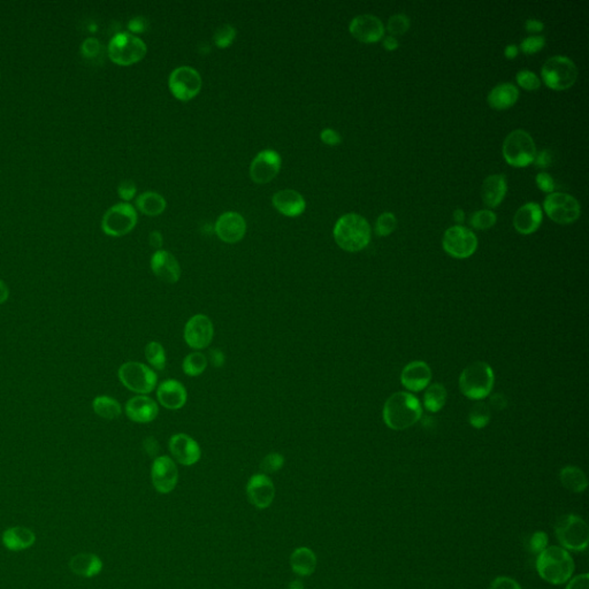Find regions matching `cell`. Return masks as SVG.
Segmentation results:
<instances>
[{
	"label": "cell",
	"instance_id": "6da1fadb",
	"mask_svg": "<svg viewBox=\"0 0 589 589\" xmlns=\"http://www.w3.org/2000/svg\"><path fill=\"white\" fill-rule=\"evenodd\" d=\"M422 415V404L412 394L399 391L384 403V422L394 431L408 429L418 422Z\"/></svg>",
	"mask_w": 589,
	"mask_h": 589
},
{
	"label": "cell",
	"instance_id": "7a4b0ae2",
	"mask_svg": "<svg viewBox=\"0 0 589 589\" xmlns=\"http://www.w3.org/2000/svg\"><path fill=\"white\" fill-rule=\"evenodd\" d=\"M536 570L545 581L559 586L567 583L574 576V558L567 549L551 545L538 555Z\"/></svg>",
	"mask_w": 589,
	"mask_h": 589
},
{
	"label": "cell",
	"instance_id": "3957f363",
	"mask_svg": "<svg viewBox=\"0 0 589 589\" xmlns=\"http://www.w3.org/2000/svg\"><path fill=\"white\" fill-rule=\"evenodd\" d=\"M371 226L364 216L349 213L336 221L334 240L342 250L358 252L371 241Z\"/></svg>",
	"mask_w": 589,
	"mask_h": 589
},
{
	"label": "cell",
	"instance_id": "277c9868",
	"mask_svg": "<svg viewBox=\"0 0 589 589\" xmlns=\"http://www.w3.org/2000/svg\"><path fill=\"white\" fill-rule=\"evenodd\" d=\"M493 368L484 361L469 365L460 377V388L467 399L480 401L491 393L494 387Z\"/></svg>",
	"mask_w": 589,
	"mask_h": 589
},
{
	"label": "cell",
	"instance_id": "5b68a950",
	"mask_svg": "<svg viewBox=\"0 0 589 589\" xmlns=\"http://www.w3.org/2000/svg\"><path fill=\"white\" fill-rule=\"evenodd\" d=\"M555 533L562 548L585 551L589 543V527L586 522L574 513L561 517L555 526Z\"/></svg>",
	"mask_w": 589,
	"mask_h": 589
},
{
	"label": "cell",
	"instance_id": "8992f818",
	"mask_svg": "<svg viewBox=\"0 0 589 589\" xmlns=\"http://www.w3.org/2000/svg\"><path fill=\"white\" fill-rule=\"evenodd\" d=\"M146 44L130 32H119L108 43V57L119 66H131L144 59Z\"/></svg>",
	"mask_w": 589,
	"mask_h": 589
},
{
	"label": "cell",
	"instance_id": "52a82bcc",
	"mask_svg": "<svg viewBox=\"0 0 589 589\" xmlns=\"http://www.w3.org/2000/svg\"><path fill=\"white\" fill-rule=\"evenodd\" d=\"M502 153L509 165L526 167L534 162L536 155V143L525 130H513L504 140Z\"/></svg>",
	"mask_w": 589,
	"mask_h": 589
},
{
	"label": "cell",
	"instance_id": "ba28073f",
	"mask_svg": "<svg viewBox=\"0 0 589 589\" xmlns=\"http://www.w3.org/2000/svg\"><path fill=\"white\" fill-rule=\"evenodd\" d=\"M121 384L138 395H148L155 390L158 377L153 368L140 361H128L117 372Z\"/></svg>",
	"mask_w": 589,
	"mask_h": 589
},
{
	"label": "cell",
	"instance_id": "9c48e42d",
	"mask_svg": "<svg viewBox=\"0 0 589 589\" xmlns=\"http://www.w3.org/2000/svg\"><path fill=\"white\" fill-rule=\"evenodd\" d=\"M541 77L545 86L552 90H567L576 83L578 70L570 58L556 56L542 66Z\"/></svg>",
	"mask_w": 589,
	"mask_h": 589
},
{
	"label": "cell",
	"instance_id": "30bf717a",
	"mask_svg": "<svg viewBox=\"0 0 589 589\" xmlns=\"http://www.w3.org/2000/svg\"><path fill=\"white\" fill-rule=\"evenodd\" d=\"M137 224L136 209L129 203H119L108 209L103 216L102 228L112 238L129 234Z\"/></svg>",
	"mask_w": 589,
	"mask_h": 589
},
{
	"label": "cell",
	"instance_id": "8fae6325",
	"mask_svg": "<svg viewBox=\"0 0 589 589\" xmlns=\"http://www.w3.org/2000/svg\"><path fill=\"white\" fill-rule=\"evenodd\" d=\"M543 209L547 216L559 225L574 224L581 216L579 202L564 193H549L543 202Z\"/></svg>",
	"mask_w": 589,
	"mask_h": 589
},
{
	"label": "cell",
	"instance_id": "7c38bea8",
	"mask_svg": "<svg viewBox=\"0 0 589 589\" xmlns=\"http://www.w3.org/2000/svg\"><path fill=\"white\" fill-rule=\"evenodd\" d=\"M442 245L449 256L465 259L477 251L478 238L472 231L464 226H453L444 233Z\"/></svg>",
	"mask_w": 589,
	"mask_h": 589
},
{
	"label": "cell",
	"instance_id": "4fadbf2b",
	"mask_svg": "<svg viewBox=\"0 0 589 589\" xmlns=\"http://www.w3.org/2000/svg\"><path fill=\"white\" fill-rule=\"evenodd\" d=\"M168 88L171 95L181 102H189L202 89V77L196 70L189 66L178 67L168 79Z\"/></svg>",
	"mask_w": 589,
	"mask_h": 589
},
{
	"label": "cell",
	"instance_id": "5bb4252c",
	"mask_svg": "<svg viewBox=\"0 0 589 589\" xmlns=\"http://www.w3.org/2000/svg\"><path fill=\"white\" fill-rule=\"evenodd\" d=\"M151 480L155 491L160 494H169L174 491L179 482V469L175 460L168 456L155 458L151 467Z\"/></svg>",
	"mask_w": 589,
	"mask_h": 589
},
{
	"label": "cell",
	"instance_id": "9a60e30c",
	"mask_svg": "<svg viewBox=\"0 0 589 589\" xmlns=\"http://www.w3.org/2000/svg\"><path fill=\"white\" fill-rule=\"evenodd\" d=\"M214 335L212 321L205 314H195L184 327V341L195 350H203L211 344Z\"/></svg>",
	"mask_w": 589,
	"mask_h": 589
},
{
	"label": "cell",
	"instance_id": "2e32d148",
	"mask_svg": "<svg viewBox=\"0 0 589 589\" xmlns=\"http://www.w3.org/2000/svg\"><path fill=\"white\" fill-rule=\"evenodd\" d=\"M282 160L274 150H264L254 157L250 165V178L257 184H266L276 179L281 169Z\"/></svg>",
	"mask_w": 589,
	"mask_h": 589
},
{
	"label": "cell",
	"instance_id": "e0dca14e",
	"mask_svg": "<svg viewBox=\"0 0 589 589\" xmlns=\"http://www.w3.org/2000/svg\"><path fill=\"white\" fill-rule=\"evenodd\" d=\"M247 496L249 502L259 510L271 507L276 498V487L268 475H252L247 481Z\"/></svg>",
	"mask_w": 589,
	"mask_h": 589
},
{
	"label": "cell",
	"instance_id": "ac0fdd59",
	"mask_svg": "<svg viewBox=\"0 0 589 589\" xmlns=\"http://www.w3.org/2000/svg\"><path fill=\"white\" fill-rule=\"evenodd\" d=\"M168 449L174 460L183 466H193L200 462L202 450L196 440L189 435L179 433L173 435L168 442Z\"/></svg>",
	"mask_w": 589,
	"mask_h": 589
},
{
	"label": "cell",
	"instance_id": "d6986e66",
	"mask_svg": "<svg viewBox=\"0 0 589 589\" xmlns=\"http://www.w3.org/2000/svg\"><path fill=\"white\" fill-rule=\"evenodd\" d=\"M349 30L356 39L363 43H375L384 35V26L377 16L363 14L352 19Z\"/></svg>",
	"mask_w": 589,
	"mask_h": 589
},
{
	"label": "cell",
	"instance_id": "ffe728a7",
	"mask_svg": "<svg viewBox=\"0 0 589 589\" xmlns=\"http://www.w3.org/2000/svg\"><path fill=\"white\" fill-rule=\"evenodd\" d=\"M216 233L222 242L238 243L247 233V222L238 212H225L216 222Z\"/></svg>",
	"mask_w": 589,
	"mask_h": 589
},
{
	"label": "cell",
	"instance_id": "44dd1931",
	"mask_svg": "<svg viewBox=\"0 0 589 589\" xmlns=\"http://www.w3.org/2000/svg\"><path fill=\"white\" fill-rule=\"evenodd\" d=\"M151 269L160 281L174 285L180 280L181 267L178 259L171 252L157 250L151 257Z\"/></svg>",
	"mask_w": 589,
	"mask_h": 589
},
{
	"label": "cell",
	"instance_id": "7402d4cb",
	"mask_svg": "<svg viewBox=\"0 0 589 589\" xmlns=\"http://www.w3.org/2000/svg\"><path fill=\"white\" fill-rule=\"evenodd\" d=\"M432 380L431 368L425 361H415L406 365L401 374V382L410 391H422Z\"/></svg>",
	"mask_w": 589,
	"mask_h": 589
},
{
	"label": "cell",
	"instance_id": "603a6c76",
	"mask_svg": "<svg viewBox=\"0 0 589 589\" xmlns=\"http://www.w3.org/2000/svg\"><path fill=\"white\" fill-rule=\"evenodd\" d=\"M126 415L134 422L148 424L158 417L159 406L155 401L146 395H138L128 401Z\"/></svg>",
	"mask_w": 589,
	"mask_h": 589
},
{
	"label": "cell",
	"instance_id": "cb8c5ba5",
	"mask_svg": "<svg viewBox=\"0 0 589 589\" xmlns=\"http://www.w3.org/2000/svg\"><path fill=\"white\" fill-rule=\"evenodd\" d=\"M157 397L160 404L168 410H180L187 403V389L180 381L168 379L159 384Z\"/></svg>",
	"mask_w": 589,
	"mask_h": 589
},
{
	"label": "cell",
	"instance_id": "d4e9b609",
	"mask_svg": "<svg viewBox=\"0 0 589 589\" xmlns=\"http://www.w3.org/2000/svg\"><path fill=\"white\" fill-rule=\"evenodd\" d=\"M542 222V209L538 204L529 203L522 206L513 216V227L519 234L536 233Z\"/></svg>",
	"mask_w": 589,
	"mask_h": 589
},
{
	"label": "cell",
	"instance_id": "484cf974",
	"mask_svg": "<svg viewBox=\"0 0 589 589\" xmlns=\"http://www.w3.org/2000/svg\"><path fill=\"white\" fill-rule=\"evenodd\" d=\"M273 206L278 209V212L283 216H301L306 209L304 197L297 191L285 189L274 193L272 197Z\"/></svg>",
	"mask_w": 589,
	"mask_h": 589
},
{
	"label": "cell",
	"instance_id": "4316f807",
	"mask_svg": "<svg viewBox=\"0 0 589 589\" xmlns=\"http://www.w3.org/2000/svg\"><path fill=\"white\" fill-rule=\"evenodd\" d=\"M507 179L503 174L488 176L482 184V200L488 207H498L507 195Z\"/></svg>",
	"mask_w": 589,
	"mask_h": 589
},
{
	"label": "cell",
	"instance_id": "83f0119b",
	"mask_svg": "<svg viewBox=\"0 0 589 589\" xmlns=\"http://www.w3.org/2000/svg\"><path fill=\"white\" fill-rule=\"evenodd\" d=\"M519 98V90L511 83H502L495 86L488 95L487 102L494 110H507L516 104Z\"/></svg>",
	"mask_w": 589,
	"mask_h": 589
},
{
	"label": "cell",
	"instance_id": "f1b7e54d",
	"mask_svg": "<svg viewBox=\"0 0 589 589\" xmlns=\"http://www.w3.org/2000/svg\"><path fill=\"white\" fill-rule=\"evenodd\" d=\"M318 558L312 549L299 547L290 555V567L298 576H310L317 569Z\"/></svg>",
	"mask_w": 589,
	"mask_h": 589
},
{
	"label": "cell",
	"instance_id": "f546056e",
	"mask_svg": "<svg viewBox=\"0 0 589 589\" xmlns=\"http://www.w3.org/2000/svg\"><path fill=\"white\" fill-rule=\"evenodd\" d=\"M70 570L74 574L84 578H92L101 574L103 569V562L95 554L81 552L74 556L70 562Z\"/></svg>",
	"mask_w": 589,
	"mask_h": 589
},
{
	"label": "cell",
	"instance_id": "4dcf8cb0",
	"mask_svg": "<svg viewBox=\"0 0 589 589\" xmlns=\"http://www.w3.org/2000/svg\"><path fill=\"white\" fill-rule=\"evenodd\" d=\"M36 541V536L27 527L16 526L4 532L3 542L7 549L12 551L25 550L32 547Z\"/></svg>",
	"mask_w": 589,
	"mask_h": 589
},
{
	"label": "cell",
	"instance_id": "1f68e13d",
	"mask_svg": "<svg viewBox=\"0 0 589 589\" xmlns=\"http://www.w3.org/2000/svg\"><path fill=\"white\" fill-rule=\"evenodd\" d=\"M562 485L572 493H583L588 487V480L583 470L576 466H567L559 473Z\"/></svg>",
	"mask_w": 589,
	"mask_h": 589
},
{
	"label": "cell",
	"instance_id": "d6a6232c",
	"mask_svg": "<svg viewBox=\"0 0 589 589\" xmlns=\"http://www.w3.org/2000/svg\"><path fill=\"white\" fill-rule=\"evenodd\" d=\"M137 209L145 216H155L162 214L166 209V200L162 195L155 191H146L137 197Z\"/></svg>",
	"mask_w": 589,
	"mask_h": 589
},
{
	"label": "cell",
	"instance_id": "836d02e7",
	"mask_svg": "<svg viewBox=\"0 0 589 589\" xmlns=\"http://www.w3.org/2000/svg\"><path fill=\"white\" fill-rule=\"evenodd\" d=\"M92 409L95 411L96 415H99L101 418L108 419V420H115L119 418L121 413H122V408H121L120 403L117 402V399L111 396H97L92 402Z\"/></svg>",
	"mask_w": 589,
	"mask_h": 589
},
{
	"label": "cell",
	"instance_id": "e575fe53",
	"mask_svg": "<svg viewBox=\"0 0 589 589\" xmlns=\"http://www.w3.org/2000/svg\"><path fill=\"white\" fill-rule=\"evenodd\" d=\"M447 389L441 384H432L424 395V406L427 411L439 412L447 402Z\"/></svg>",
	"mask_w": 589,
	"mask_h": 589
},
{
	"label": "cell",
	"instance_id": "d590c367",
	"mask_svg": "<svg viewBox=\"0 0 589 589\" xmlns=\"http://www.w3.org/2000/svg\"><path fill=\"white\" fill-rule=\"evenodd\" d=\"M207 368V358L202 352H193L183 359L182 370L188 377H200Z\"/></svg>",
	"mask_w": 589,
	"mask_h": 589
},
{
	"label": "cell",
	"instance_id": "8d00e7d4",
	"mask_svg": "<svg viewBox=\"0 0 589 589\" xmlns=\"http://www.w3.org/2000/svg\"><path fill=\"white\" fill-rule=\"evenodd\" d=\"M144 352H145L146 361H148L151 368H155L157 371L165 370L167 357H166L165 349L160 343L155 342V341L148 343Z\"/></svg>",
	"mask_w": 589,
	"mask_h": 589
},
{
	"label": "cell",
	"instance_id": "74e56055",
	"mask_svg": "<svg viewBox=\"0 0 589 589\" xmlns=\"http://www.w3.org/2000/svg\"><path fill=\"white\" fill-rule=\"evenodd\" d=\"M496 220H498V216L493 211L481 209V211H475L473 213L470 218V225L478 231H486V229L491 228L496 224Z\"/></svg>",
	"mask_w": 589,
	"mask_h": 589
},
{
	"label": "cell",
	"instance_id": "f35d334b",
	"mask_svg": "<svg viewBox=\"0 0 589 589\" xmlns=\"http://www.w3.org/2000/svg\"><path fill=\"white\" fill-rule=\"evenodd\" d=\"M410 28L409 16L404 14H396L388 20L387 30L389 32L391 37L394 36H402L406 34Z\"/></svg>",
	"mask_w": 589,
	"mask_h": 589
},
{
	"label": "cell",
	"instance_id": "ab89813d",
	"mask_svg": "<svg viewBox=\"0 0 589 589\" xmlns=\"http://www.w3.org/2000/svg\"><path fill=\"white\" fill-rule=\"evenodd\" d=\"M396 216L393 213L384 212L379 216L375 222V233L379 236H388L396 228Z\"/></svg>",
	"mask_w": 589,
	"mask_h": 589
},
{
	"label": "cell",
	"instance_id": "60d3db41",
	"mask_svg": "<svg viewBox=\"0 0 589 589\" xmlns=\"http://www.w3.org/2000/svg\"><path fill=\"white\" fill-rule=\"evenodd\" d=\"M236 37V29L229 25L219 27L214 34V44L220 48H229Z\"/></svg>",
	"mask_w": 589,
	"mask_h": 589
},
{
	"label": "cell",
	"instance_id": "b9f144b4",
	"mask_svg": "<svg viewBox=\"0 0 589 589\" xmlns=\"http://www.w3.org/2000/svg\"><path fill=\"white\" fill-rule=\"evenodd\" d=\"M283 465H285V457L282 456L281 453H272L264 457L260 462V469L264 474L267 475L278 472L283 467Z\"/></svg>",
	"mask_w": 589,
	"mask_h": 589
},
{
	"label": "cell",
	"instance_id": "7bdbcfd3",
	"mask_svg": "<svg viewBox=\"0 0 589 589\" xmlns=\"http://www.w3.org/2000/svg\"><path fill=\"white\" fill-rule=\"evenodd\" d=\"M491 418V413L488 411V408L484 403H479L473 408L472 411L470 413V422L475 428H484L486 425L489 422Z\"/></svg>",
	"mask_w": 589,
	"mask_h": 589
},
{
	"label": "cell",
	"instance_id": "ee69618b",
	"mask_svg": "<svg viewBox=\"0 0 589 589\" xmlns=\"http://www.w3.org/2000/svg\"><path fill=\"white\" fill-rule=\"evenodd\" d=\"M516 79L517 83L523 89L529 90V91H534L541 86V81L531 70H520L519 73L517 74Z\"/></svg>",
	"mask_w": 589,
	"mask_h": 589
},
{
	"label": "cell",
	"instance_id": "f6af8a7d",
	"mask_svg": "<svg viewBox=\"0 0 589 589\" xmlns=\"http://www.w3.org/2000/svg\"><path fill=\"white\" fill-rule=\"evenodd\" d=\"M549 538L547 533L538 531L529 536L527 548L532 554H541L542 551L548 548Z\"/></svg>",
	"mask_w": 589,
	"mask_h": 589
},
{
	"label": "cell",
	"instance_id": "bcb514c9",
	"mask_svg": "<svg viewBox=\"0 0 589 589\" xmlns=\"http://www.w3.org/2000/svg\"><path fill=\"white\" fill-rule=\"evenodd\" d=\"M545 39L542 36H529L527 39H524L520 44L522 51L526 54L536 53V52L541 51L542 48H545Z\"/></svg>",
	"mask_w": 589,
	"mask_h": 589
},
{
	"label": "cell",
	"instance_id": "7dc6e473",
	"mask_svg": "<svg viewBox=\"0 0 589 589\" xmlns=\"http://www.w3.org/2000/svg\"><path fill=\"white\" fill-rule=\"evenodd\" d=\"M102 51V45L98 39H88L81 45V52L86 58H95Z\"/></svg>",
	"mask_w": 589,
	"mask_h": 589
},
{
	"label": "cell",
	"instance_id": "c3c4849f",
	"mask_svg": "<svg viewBox=\"0 0 589 589\" xmlns=\"http://www.w3.org/2000/svg\"><path fill=\"white\" fill-rule=\"evenodd\" d=\"M136 186L133 181L130 180L122 181L117 187V193L121 197V200H124V202H129V200H133L136 195Z\"/></svg>",
	"mask_w": 589,
	"mask_h": 589
},
{
	"label": "cell",
	"instance_id": "681fc988",
	"mask_svg": "<svg viewBox=\"0 0 589 589\" xmlns=\"http://www.w3.org/2000/svg\"><path fill=\"white\" fill-rule=\"evenodd\" d=\"M489 589H523L518 581L510 576H498L491 581Z\"/></svg>",
	"mask_w": 589,
	"mask_h": 589
},
{
	"label": "cell",
	"instance_id": "f907efd6",
	"mask_svg": "<svg viewBox=\"0 0 589 589\" xmlns=\"http://www.w3.org/2000/svg\"><path fill=\"white\" fill-rule=\"evenodd\" d=\"M536 181L540 190L547 193H554L555 181L548 173H540V174L536 175Z\"/></svg>",
	"mask_w": 589,
	"mask_h": 589
},
{
	"label": "cell",
	"instance_id": "816d5d0a",
	"mask_svg": "<svg viewBox=\"0 0 589 589\" xmlns=\"http://www.w3.org/2000/svg\"><path fill=\"white\" fill-rule=\"evenodd\" d=\"M321 138L325 144L330 146L339 145L341 141H342L341 135L337 131H335V130L330 129V128H326V129H323L321 131Z\"/></svg>",
	"mask_w": 589,
	"mask_h": 589
},
{
	"label": "cell",
	"instance_id": "f5cc1de1",
	"mask_svg": "<svg viewBox=\"0 0 589 589\" xmlns=\"http://www.w3.org/2000/svg\"><path fill=\"white\" fill-rule=\"evenodd\" d=\"M567 589H589L588 574H579L567 581Z\"/></svg>",
	"mask_w": 589,
	"mask_h": 589
},
{
	"label": "cell",
	"instance_id": "db71d44e",
	"mask_svg": "<svg viewBox=\"0 0 589 589\" xmlns=\"http://www.w3.org/2000/svg\"><path fill=\"white\" fill-rule=\"evenodd\" d=\"M143 446H144L145 453H148L150 457H155V458H157L159 453V444L155 437H146L144 442H143Z\"/></svg>",
	"mask_w": 589,
	"mask_h": 589
},
{
	"label": "cell",
	"instance_id": "11a10c76",
	"mask_svg": "<svg viewBox=\"0 0 589 589\" xmlns=\"http://www.w3.org/2000/svg\"><path fill=\"white\" fill-rule=\"evenodd\" d=\"M128 28H129L130 32L140 34V32H145L146 28H148V22L144 18H134L128 23Z\"/></svg>",
	"mask_w": 589,
	"mask_h": 589
},
{
	"label": "cell",
	"instance_id": "9f6ffc18",
	"mask_svg": "<svg viewBox=\"0 0 589 589\" xmlns=\"http://www.w3.org/2000/svg\"><path fill=\"white\" fill-rule=\"evenodd\" d=\"M534 162H536V166H538V167H548V166L551 164L550 153H549L548 150H545V151H541V153H538V155H536V159H534Z\"/></svg>",
	"mask_w": 589,
	"mask_h": 589
},
{
	"label": "cell",
	"instance_id": "6f0895ef",
	"mask_svg": "<svg viewBox=\"0 0 589 589\" xmlns=\"http://www.w3.org/2000/svg\"><path fill=\"white\" fill-rule=\"evenodd\" d=\"M149 243L151 247L160 250V247H162V243H164L162 235L160 234L159 231H153V233L149 235Z\"/></svg>",
	"mask_w": 589,
	"mask_h": 589
},
{
	"label": "cell",
	"instance_id": "680465c9",
	"mask_svg": "<svg viewBox=\"0 0 589 589\" xmlns=\"http://www.w3.org/2000/svg\"><path fill=\"white\" fill-rule=\"evenodd\" d=\"M526 30L529 32H538L543 30V23L538 20L529 19L526 21Z\"/></svg>",
	"mask_w": 589,
	"mask_h": 589
},
{
	"label": "cell",
	"instance_id": "91938a15",
	"mask_svg": "<svg viewBox=\"0 0 589 589\" xmlns=\"http://www.w3.org/2000/svg\"><path fill=\"white\" fill-rule=\"evenodd\" d=\"M399 41H397L395 37H391V36H388V37H384V48L388 51H394V50H396L399 48Z\"/></svg>",
	"mask_w": 589,
	"mask_h": 589
},
{
	"label": "cell",
	"instance_id": "94428289",
	"mask_svg": "<svg viewBox=\"0 0 589 589\" xmlns=\"http://www.w3.org/2000/svg\"><path fill=\"white\" fill-rule=\"evenodd\" d=\"M8 296H10V289L5 282L0 280V304L5 303L8 299Z\"/></svg>",
	"mask_w": 589,
	"mask_h": 589
},
{
	"label": "cell",
	"instance_id": "6125c7cd",
	"mask_svg": "<svg viewBox=\"0 0 589 589\" xmlns=\"http://www.w3.org/2000/svg\"><path fill=\"white\" fill-rule=\"evenodd\" d=\"M504 54H505V57L509 58V59L516 58L517 56H518V48H517V45H507L505 50H504Z\"/></svg>",
	"mask_w": 589,
	"mask_h": 589
},
{
	"label": "cell",
	"instance_id": "be15d7a7",
	"mask_svg": "<svg viewBox=\"0 0 589 589\" xmlns=\"http://www.w3.org/2000/svg\"><path fill=\"white\" fill-rule=\"evenodd\" d=\"M211 355H212V363L216 366V365H221L224 363L225 357H224V355L219 350H214V351L211 352Z\"/></svg>",
	"mask_w": 589,
	"mask_h": 589
},
{
	"label": "cell",
	"instance_id": "e7e4bbea",
	"mask_svg": "<svg viewBox=\"0 0 589 589\" xmlns=\"http://www.w3.org/2000/svg\"><path fill=\"white\" fill-rule=\"evenodd\" d=\"M453 219H455V221L458 222V224H462L464 220H465V213L462 209H458L453 212Z\"/></svg>",
	"mask_w": 589,
	"mask_h": 589
},
{
	"label": "cell",
	"instance_id": "03108f58",
	"mask_svg": "<svg viewBox=\"0 0 589 589\" xmlns=\"http://www.w3.org/2000/svg\"><path fill=\"white\" fill-rule=\"evenodd\" d=\"M287 589H304V583L299 579L292 580V583H289L288 588Z\"/></svg>",
	"mask_w": 589,
	"mask_h": 589
}]
</instances>
